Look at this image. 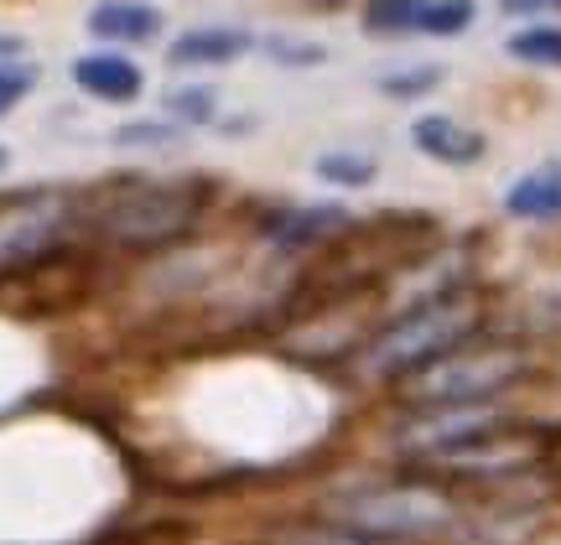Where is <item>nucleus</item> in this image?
<instances>
[{
	"instance_id": "nucleus-14",
	"label": "nucleus",
	"mask_w": 561,
	"mask_h": 545,
	"mask_svg": "<svg viewBox=\"0 0 561 545\" xmlns=\"http://www.w3.org/2000/svg\"><path fill=\"white\" fill-rule=\"evenodd\" d=\"M421 0H364V26L375 37H401V32H416Z\"/></svg>"
},
{
	"instance_id": "nucleus-5",
	"label": "nucleus",
	"mask_w": 561,
	"mask_h": 545,
	"mask_svg": "<svg viewBox=\"0 0 561 545\" xmlns=\"http://www.w3.org/2000/svg\"><path fill=\"white\" fill-rule=\"evenodd\" d=\"M68 223H73L68 193H26V198L0 202V270L42 260L53 244H62Z\"/></svg>"
},
{
	"instance_id": "nucleus-3",
	"label": "nucleus",
	"mask_w": 561,
	"mask_h": 545,
	"mask_svg": "<svg viewBox=\"0 0 561 545\" xmlns=\"http://www.w3.org/2000/svg\"><path fill=\"white\" fill-rule=\"evenodd\" d=\"M203 208H208L203 182H136L110 198L100 213V234L121 250H167L193 234Z\"/></svg>"
},
{
	"instance_id": "nucleus-20",
	"label": "nucleus",
	"mask_w": 561,
	"mask_h": 545,
	"mask_svg": "<svg viewBox=\"0 0 561 545\" xmlns=\"http://www.w3.org/2000/svg\"><path fill=\"white\" fill-rule=\"evenodd\" d=\"M115 141H121V146H151V151H167V146L182 141V125H172V120L121 125V130H115Z\"/></svg>"
},
{
	"instance_id": "nucleus-21",
	"label": "nucleus",
	"mask_w": 561,
	"mask_h": 545,
	"mask_svg": "<svg viewBox=\"0 0 561 545\" xmlns=\"http://www.w3.org/2000/svg\"><path fill=\"white\" fill-rule=\"evenodd\" d=\"M442 83V68H416V73H390V79H380L385 94H396V100H411V94H426V89H437Z\"/></svg>"
},
{
	"instance_id": "nucleus-24",
	"label": "nucleus",
	"mask_w": 561,
	"mask_h": 545,
	"mask_svg": "<svg viewBox=\"0 0 561 545\" xmlns=\"http://www.w3.org/2000/svg\"><path fill=\"white\" fill-rule=\"evenodd\" d=\"M21 53H26V42H21V37H11V32H0V62L21 58Z\"/></svg>"
},
{
	"instance_id": "nucleus-16",
	"label": "nucleus",
	"mask_w": 561,
	"mask_h": 545,
	"mask_svg": "<svg viewBox=\"0 0 561 545\" xmlns=\"http://www.w3.org/2000/svg\"><path fill=\"white\" fill-rule=\"evenodd\" d=\"M510 58L536 62V68H561V26H525L510 37Z\"/></svg>"
},
{
	"instance_id": "nucleus-11",
	"label": "nucleus",
	"mask_w": 561,
	"mask_h": 545,
	"mask_svg": "<svg viewBox=\"0 0 561 545\" xmlns=\"http://www.w3.org/2000/svg\"><path fill=\"white\" fill-rule=\"evenodd\" d=\"M89 32L100 42H151L161 32V11L146 0H100L89 11Z\"/></svg>"
},
{
	"instance_id": "nucleus-10",
	"label": "nucleus",
	"mask_w": 561,
	"mask_h": 545,
	"mask_svg": "<svg viewBox=\"0 0 561 545\" xmlns=\"http://www.w3.org/2000/svg\"><path fill=\"white\" fill-rule=\"evenodd\" d=\"M504 213H510V219H525V223L561 219V156L557 162L530 166L525 177L510 182V193H504Z\"/></svg>"
},
{
	"instance_id": "nucleus-25",
	"label": "nucleus",
	"mask_w": 561,
	"mask_h": 545,
	"mask_svg": "<svg viewBox=\"0 0 561 545\" xmlns=\"http://www.w3.org/2000/svg\"><path fill=\"white\" fill-rule=\"evenodd\" d=\"M5 166H11V151H5V146H0V172H5Z\"/></svg>"
},
{
	"instance_id": "nucleus-13",
	"label": "nucleus",
	"mask_w": 561,
	"mask_h": 545,
	"mask_svg": "<svg viewBox=\"0 0 561 545\" xmlns=\"http://www.w3.org/2000/svg\"><path fill=\"white\" fill-rule=\"evenodd\" d=\"M322 182H333V187H364V182H375V156H364V151H322L318 162H312Z\"/></svg>"
},
{
	"instance_id": "nucleus-18",
	"label": "nucleus",
	"mask_w": 561,
	"mask_h": 545,
	"mask_svg": "<svg viewBox=\"0 0 561 545\" xmlns=\"http://www.w3.org/2000/svg\"><path fill=\"white\" fill-rule=\"evenodd\" d=\"M42 79V68L37 62H26V58H11V62H0V115H11L32 89H37Z\"/></svg>"
},
{
	"instance_id": "nucleus-8",
	"label": "nucleus",
	"mask_w": 561,
	"mask_h": 545,
	"mask_svg": "<svg viewBox=\"0 0 561 545\" xmlns=\"http://www.w3.org/2000/svg\"><path fill=\"white\" fill-rule=\"evenodd\" d=\"M411 141H416V151H426V156L442 166H473L483 151H489V141H483L479 130L453 120V115H421V120L411 125Z\"/></svg>"
},
{
	"instance_id": "nucleus-12",
	"label": "nucleus",
	"mask_w": 561,
	"mask_h": 545,
	"mask_svg": "<svg viewBox=\"0 0 561 545\" xmlns=\"http://www.w3.org/2000/svg\"><path fill=\"white\" fill-rule=\"evenodd\" d=\"M348 223V213H343L339 202H318V208H291V213H280L276 229H271V240L280 244V250H301V244H318L322 234H333V229H343Z\"/></svg>"
},
{
	"instance_id": "nucleus-4",
	"label": "nucleus",
	"mask_w": 561,
	"mask_h": 545,
	"mask_svg": "<svg viewBox=\"0 0 561 545\" xmlns=\"http://www.w3.org/2000/svg\"><path fill=\"white\" fill-rule=\"evenodd\" d=\"M530 359H525L520 348L510 344H462L453 353H442L437 363H426L416 374H405L401 380V395L416 410L426 405H479V401H500L510 384L520 380Z\"/></svg>"
},
{
	"instance_id": "nucleus-17",
	"label": "nucleus",
	"mask_w": 561,
	"mask_h": 545,
	"mask_svg": "<svg viewBox=\"0 0 561 545\" xmlns=\"http://www.w3.org/2000/svg\"><path fill=\"white\" fill-rule=\"evenodd\" d=\"M214 104H219L214 89L187 83V89H172V94H167V115H172L178 125H214L219 120V109H214Z\"/></svg>"
},
{
	"instance_id": "nucleus-15",
	"label": "nucleus",
	"mask_w": 561,
	"mask_h": 545,
	"mask_svg": "<svg viewBox=\"0 0 561 545\" xmlns=\"http://www.w3.org/2000/svg\"><path fill=\"white\" fill-rule=\"evenodd\" d=\"M468 21H473V0H421L416 32H426V37H458V32H468Z\"/></svg>"
},
{
	"instance_id": "nucleus-23",
	"label": "nucleus",
	"mask_w": 561,
	"mask_h": 545,
	"mask_svg": "<svg viewBox=\"0 0 561 545\" xmlns=\"http://www.w3.org/2000/svg\"><path fill=\"white\" fill-rule=\"evenodd\" d=\"M510 16H536V11H561V0H504Z\"/></svg>"
},
{
	"instance_id": "nucleus-22",
	"label": "nucleus",
	"mask_w": 561,
	"mask_h": 545,
	"mask_svg": "<svg viewBox=\"0 0 561 545\" xmlns=\"http://www.w3.org/2000/svg\"><path fill=\"white\" fill-rule=\"evenodd\" d=\"M271 58H280L286 68H312V62H322L328 53H322L318 42H286V37H276V42H271Z\"/></svg>"
},
{
	"instance_id": "nucleus-1",
	"label": "nucleus",
	"mask_w": 561,
	"mask_h": 545,
	"mask_svg": "<svg viewBox=\"0 0 561 545\" xmlns=\"http://www.w3.org/2000/svg\"><path fill=\"white\" fill-rule=\"evenodd\" d=\"M479 302L468 291H437V297H421L416 306H405L390 327H380L369 348H364V369L380 374V380H405L426 363H437L442 353L473 344L479 333Z\"/></svg>"
},
{
	"instance_id": "nucleus-2",
	"label": "nucleus",
	"mask_w": 561,
	"mask_h": 545,
	"mask_svg": "<svg viewBox=\"0 0 561 545\" xmlns=\"http://www.w3.org/2000/svg\"><path fill=\"white\" fill-rule=\"evenodd\" d=\"M458 499L447 488L432 484H380V488H354L328 499V520L359 535H380V541H426L458 525Z\"/></svg>"
},
{
	"instance_id": "nucleus-6",
	"label": "nucleus",
	"mask_w": 561,
	"mask_h": 545,
	"mask_svg": "<svg viewBox=\"0 0 561 545\" xmlns=\"http://www.w3.org/2000/svg\"><path fill=\"white\" fill-rule=\"evenodd\" d=\"M494 431H504V416L494 401L426 405V410H416V416L396 431V442H401V452H411V457L437 463V457H447V452H458V447H468V442H479V437H494Z\"/></svg>"
},
{
	"instance_id": "nucleus-7",
	"label": "nucleus",
	"mask_w": 561,
	"mask_h": 545,
	"mask_svg": "<svg viewBox=\"0 0 561 545\" xmlns=\"http://www.w3.org/2000/svg\"><path fill=\"white\" fill-rule=\"evenodd\" d=\"M250 47H255V37L244 26H193L167 47V62L172 68H224V62L244 58Z\"/></svg>"
},
{
	"instance_id": "nucleus-19",
	"label": "nucleus",
	"mask_w": 561,
	"mask_h": 545,
	"mask_svg": "<svg viewBox=\"0 0 561 545\" xmlns=\"http://www.w3.org/2000/svg\"><path fill=\"white\" fill-rule=\"evenodd\" d=\"M280 545H405V541H380V535H359V530H343V525H307L280 535Z\"/></svg>"
},
{
	"instance_id": "nucleus-9",
	"label": "nucleus",
	"mask_w": 561,
	"mask_h": 545,
	"mask_svg": "<svg viewBox=\"0 0 561 545\" xmlns=\"http://www.w3.org/2000/svg\"><path fill=\"white\" fill-rule=\"evenodd\" d=\"M73 83H79L89 100H104V104H136L146 79L140 68L121 53H89V58L73 62Z\"/></svg>"
}]
</instances>
